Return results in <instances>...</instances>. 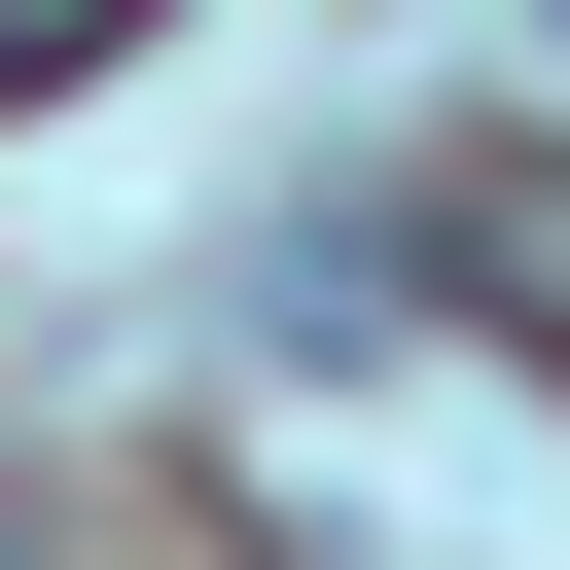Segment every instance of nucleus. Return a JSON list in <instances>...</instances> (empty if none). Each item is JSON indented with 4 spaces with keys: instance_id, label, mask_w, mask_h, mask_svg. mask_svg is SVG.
<instances>
[{
    "instance_id": "1",
    "label": "nucleus",
    "mask_w": 570,
    "mask_h": 570,
    "mask_svg": "<svg viewBox=\"0 0 570 570\" xmlns=\"http://www.w3.org/2000/svg\"><path fill=\"white\" fill-rule=\"evenodd\" d=\"M428 285H499V321L570 356V178H428Z\"/></svg>"
},
{
    "instance_id": "2",
    "label": "nucleus",
    "mask_w": 570,
    "mask_h": 570,
    "mask_svg": "<svg viewBox=\"0 0 570 570\" xmlns=\"http://www.w3.org/2000/svg\"><path fill=\"white\" fill-rule=\"evenodd\" d=\"M107 36H142V0H0V107H36V71H107Z\"/></svg>"
},
{
    "instance_id": "3",
    "label": "nucleus",
    "mask_w": 570,
    "mask_h": 570,
    "mask_svg": "<svg viewBox=\"0 0 570 570\" xmlns=\"http://www.w3.org/2000/svg\"><path fill=\"white\" fill-rule=\"evenodd\" d=\"M0 570H36V463H0Z\"/></svg>"
}]
</instances>
